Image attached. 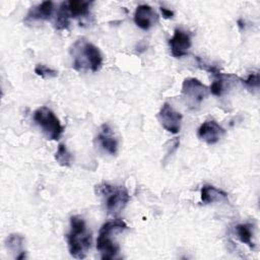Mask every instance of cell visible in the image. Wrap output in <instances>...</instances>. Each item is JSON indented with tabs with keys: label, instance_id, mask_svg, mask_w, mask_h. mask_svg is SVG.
<instances>
[{
	"label": "cell",
	"instance_id": "obj_1",
	"mask_svg": "<svg viewBox=\"0 0 260 260\" xmlns=\"http://www.w3.org/2000/svg\"><path fill=\"white\" fill-rule=\"evenodd\" d=\"M72 67L77 71L90 70L96 72L102 68L103 56L96 46L84 39L77 40L70 50Z\"/></svg>",
	"mask_w": 260,
	"mask_h": 260
},
{
	"label": "cell",
	"instance_id": "obj_2",
	"mask_svg": "<svg viewBox=\"0 0 260 260\" xmlns=\"http://www.w3.org/2000/svg\"><path fill=\"white\" fill-rule=\"evenodd\" d=\"M70 255L75 259H83L91 247V234L87 231L84 219L79 215L70 217V232L67 235Z\"/></svg>",
	"mask_w": 260,
	"mask_h": 260
},
{
	"label": "cell",
	"instance_id": "obj_3",
	"mask_svg": "<svg viewBox=\"0 0 260 260\" xmlns=\"http://www.w3.org/2000/svg\"><path fill=\"white\" fill-rule=\"evenodd\" d=\"M127 228L126 222L121 218L109 220L101 226L96 239V249L101 253L103 260H112L117 257L120 252V246L113 240V235L121 233Z\"/></svg>",
	"mask_w": 260,
	"mask_h": 260
},
{
	"label": "cell",
	"instance_id": "obj_4",
	"mask_svg": "<svg viewBox=\"0 0 260 260\" xmlns=\"http://www.w3.org/2000/svg\"><path fill=\"white\" fill-rule=\"evenodd\" d=\"M34 121L50 140H58L63 134L64 127L55 113L48 107H40L34 112Z\"/></svg>",
	"mask_w": 260,
	"mask_h": 260
},
{
	"label": "cell",
	"instance_id": "obj_5",
	"mask_svg": "<svg viewBox=\"0 0 260 260\" xmlns=\"http://www.w3.org/2000/svg\"><path fill=\"white\" fill-rule=\"evenodd\" d=\"M96 193L106 198V208L112 214L120 212L130 200L127 189L122 186L101 184L96 186Z\"/></svg>",
	"mask_w": 260,
	"mask_h": 260
},
{
	"label": "cell",
	"instance_id": "obj_6",
	"mask_svg": "<svg viewBox=\"0 0 260 260\" xmlns=\"http://www.w3.org/2000/svg\"><path fill=\"white\" fill-rule=\"evenodd\" d=\"M208 87L194 77L186 78L182 84V94L190 108L195 109L207 98Z\"/></svg>",
	"mask_w": 260,
	"mask_h": 260
},
{
	"label": "cell",
	"instance_id": "obj_7",
	"mask_svg": "<svg viewBox=\"0 0 260 260\" xmlns=\"http://www.w3.org/2000/svg\"><path fill=\"white\" fill-rule=\"evenodd\" d=\"M158 120L164 129L173 134L180 132L182 115L177 112L169 103H165L158 113Z\"/></svg>",
	"mask_w": 260,
	"mask_h": 260
},
{
	"label": "cell",
	"instance_id": "obj_8",
	"mask_svg": "<svg viewBox=\"0 0 260 260\" xmlns=\"http://www.w3.org/2000/svg\"><path fill=\"white\" fill-rule=\"evenodd\" d=\"M224 134V129L214 120L203 122L197 131V136L200 140L207 144H215Z\"/></svg>",
	"mask_w": 260,
	"mask_h": 260
},
{
	"label": "cell",
	"instance_id": "obj_9",
	"mask_svg": "<svg viewBox=\"0 0 260 260\" xmlns=\"http://www.w3.org/2000/svg\"><path fill=\"white\" fill-rule=\"evenodd\" d=\"M169 45L172 55L175 58H181L188 54L192 43L190 36L186 31L175 29L173 37L169 40Z\"/></svg>",
	"mask_w": 260,
	"mask_h": 260
},
{
	"label": "cell",
	"instance_id": "obj_10",
	"mask_svg": "<svg viewBox=\"0 0 260 260\" xmlns=\"http://www.w3.org/2000/svg\"><path fill=\"white\" fill-rule=\"evenodd\" d=\"M157 20V14L152 7L146 4H141L136 7L134 12V22L141 29H149Z\"/></svg>",
	"mask_w": 260,
	"mask_h": 260
},
{
	"label": "cell",
	"instance_id": "obj_11",
	"mask_svg": "<svg viewBox=\"0 0 260 260\" xmlns=\"http://www.w3.org/2000/svg\"><path fill=\"white\" fill-rule=\"evenodd\" d=\"M96 140H98V143L100 144V146L108 153L113 154V155L117 153L118 141H117L116 137L114 136L112 129L107 124L102 125L101 131L96 136Z\"/></svg>",
	"mask_w": 260,
	"mask_h": 260
},
{
	"label": "cell",
	"instance_id": "obj_12",
	"mask_svg": "<svg viewBox=\"0 0 260 260\" xmlns=\"http://www.w3.org/2000/svg\"><path fill=\"white\" fill-rule=\"evenodd\" d=\"M54 12V3L52 1H44L29 9L26 14L25 21L28 20H48Z\"/></svg>",
	"mask_w": 260,
	"mask_h": 260
},
{
	"label": "cell",
	"instance_id": "obj_13",
	"mask_svg": "<svg viewBox=\"0 0 260 260\" xmlns=\"http://www.w3.org/2000/svg\"><path fill=\"white\" fill-rule=\"evenodd\" d=\"M200 196L201 201L204 204H210L214 202H221L228 200V194L224 191L208 184L202 186Z\"/></svg>",
	"mask_w": 260,
	"mask_h": 260
},
{
	"label": "cell",
	"instance_id": "obj_14",
	"mask_svg": "<svg viewBox=\"0 0 260 260\" xmlns=\"http://www.w3.org/2000/svg\"><path fill=\"white\" fill-rule=\"evenodd\" d=\"M24 243V238L19 234H11L7 237L5 246L13 254H15L16 259L25 258V251L22 250Z\"/></svg>",
	"mask_w": 260,
	"mask_h": 260
},
{
	"label": "cell",
	"instance_id": "obj_15",
	"mask_svg": "<svg viewBox=\"0 0 260 260\" xmlns=\"http://www.w3.org/2000/svg\"><path fill=\"white\" fill-rule=\"evenodd\" d=\"M90 2L71 0L67 2V9L70 17H84L89 14Z\"/></svg>",
	"mask_w": 260,
	"mask_h": 260
},
{
	"label": "cell",
	"instance_id": "obj_16",
	"mask_svg": "<svg viewBox=\"0 0 260 260\" xmlns=\"http://www.w3.org/2000/svg\"><path fill=\"white\" fill-rule=\"evenodd\" d=\"M70 14L67 9V2H62L59 6L56 20H55V27L57 29H65L68 27L70 23Z\"/></svg>",
	"mask_w": 260,
	"mask_h": 260
},
{
	"label": "cell",
	"instance_id": "obj_17",
	"mask_svg": "<svg viewBox=\"0 0 260 260\" xmlns=\"http://www.w3.org/2000/svg\"><path fill=\"white\" fill-rule=\"evenodd\" d=\"M236 233L237 236L239 238V240L243 243L246 244L248 247H250L251 249L255 248L254 242L252 240L253 237V233L251 231V225L250 224H246V223H242V224H238L236 226Z\"/></svg>",
	"mask_w": 260,
	"mask_h": 260
},
{
	"label": "cell",
	"instance_id": "obj_18",
	"mask_svg": "<svg viewBox=\"0 0 260 260\" xmlns=\"http://www.w3.org/2000/svg\"><path fill=\"white\" fill-rule=\"evenodd\" d=\"M55 159L62 167H70L73 160V156L69 152L67 147L64 144L60 143L55 153Z\"/></svg>",
	"mask_w": 260,
	"mask_h": 260
},
{
	"label": "cell",
	"instance_id": "obj_19",
	"mask_svg": "<svg viewBox=\"0 0 260 260\" xmlns=\"http://www.w3.org/2000/svg\"><path fill=\"white\" fill-rule=\"evenodd\" d=\"M35 73L42 78H53L58 75V72L44 64H37L35 67Z\"/></svg>",
	"mask_w": 260,
	"mask_h": 260
},
{
	"label": "cell",
	"instance_id": "obj_20",
	"mask_svg": "<svg viewBox=\"0 0 260 260\" xmlns=\"http://www.w3.org/2000/svg\"><path fill=\"white\" fill-rule=\"evenodd\" d=\"M217 76V78H215L213 80V82L210 84V87H209V90L210 92L215 95V96H219L222 94L223 92V79H222V74L219 73L218 75H215Z\"/></svg>",
	"mask_w": 260,
	"mask_h": 260
},
{
	"label": "cell",
	"instance_id": "obj_21",
	"mask_svg": "<svg viewBox=\"0 0 260 260\" xmlns=\"http://www.w3.org/2000/svg\"><path fill=\"white\" fill-rule=\"evenodd\" d=\"M243 83L250 88H258L259 87V74L258 72H253L248 75L246 79L242 80Z\"/></svg>",
	"mask_w": 260,
	"mask_h": 260
},
{
	"label": "cell",
	"instance_id": "obj_22",
	"mask_svg": "<svg viewBox=\"0 0 260 260\" xmlns=\"http://www.w3.org/2000/svg\"><path fill=\"white\" fill-rule=\"evenodd\" d=\"M159 9H160V12H161V14L165 18L169 19V18H172L174 16V11H172V10L166 8V7H160Z\"/></svg>",
	"mask_w": 260,
	"mask_h": 260
}]
</instances>
